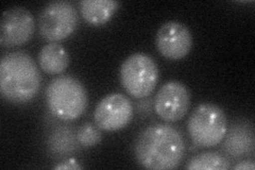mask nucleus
Wrapping results in <instances>:
<instances>
[{"instance_id":"f257e3e1","label":"nucleus","mask_w":255,"mask_h":170,"mask_svg":"<svg viewBox=\"0 0 255 170\" xmlns=\"http://www.w3.org/2000/svg\"><path fill=\"white\" fill-rule=\"evenodd\" d=\"M183 134L167 124L146 127L134 143L133 153L137 163L146 169L169 170L180 166L185 156Z\"/></svg>"},{"instance_id":"f03ea898","label":"nucleus","mask_w":255,"mask_h":170,"mask_svg":"<svg viewBox=\"0 0 255 170\" xmlns=\"http://www.w3.org/2000/svg\"><path fill=\"white\" fill-rule=\"evenodd\" d=\"M41 85V72L27 52H9L0 60V93L6 101L26 103L37 96Z\"/></svg>"},{"instance_id":"7ed1b4c3","label":"nucleus","mask_w":255,"mask_h":170,"mask_svg":"<svg viewBox=\"0 0 255 170\" xmlns=\"http://www.w3.org/2000/svg\"><path fill=\"white\" fill-rule=\"evenodd\" d=\"M45 96L48 110L63 121L80 118L89 107V95L85 86L73 76L53 78L46 87Z\"/></svg>"},{"instance_id":"20e7f679","label":"nucleus","mask_w":255,"mask_h":170,"mask_svg":"<svg viewBox=\"0 0 255 170\" xmlns=\"http://www.w3.org/2000/svg\"><path fill=\"white\" fill-rule=\"evenodd\" d=\"M188 133L193 142L204 148L219 145L228 133L226 113L217 104H199L188 119Z\"/></svg>"},{"instance_id":"39448f33","label":"nucleus","mask_w":255,"mask_h":170,"mask_svg":"<svg viewBox=\"0 0 255 170\" xmlns=\"http://www.w3.org/2000/svg\"><path fill=\"white\" fill-rule=\"evenodd\" d=\"M158 76L156 62L142 52L128 56L119 71L121 82L126 92L137 99L146 98L153 93L158 82Z\"/></svg>"},{"instance_id":"423d86ee","label":"nucleus","mask_w":255,"mask_h":170,"mask_svg":"<svg viewBox=\"0 0 255 170\" xmlns=\"http://www.w3.org/2000/svg\"><path fill=\"white\" fill-rule=\"evenodd\" d=\"M79 22L76 6L66 0L47 3L38 15V32L50 43H57L70 36Z\"/></svg>"},{"instance_id":"0eeeda50","label":"nucleus","mask_w":255,"mask_h":170,"mask_svg":"<svg viewBox=\"0 0 255 170\" xmlns=\"http://www.w3.org/2000/svg\"><path fill=\"white\" fill-rule=\"evenodd\" d=\"M133 104L127 96L109 94L98 102L94 120L102 131L116 132L125 129L133 118Z\"/></svg>"},{"instance_id":"6e6552de","label":"nucleus","mask_w":255,"mask_h":170,"mask_svg":"<svg viewBox=\"0 0 255 170\" xmlns=\"http://www.w3.org/2000/svg\"><path fill=\"white\" fill-rule=\"evenodd\" d=\"M33 15L23 6H14L5 10L0 23V45L14 48L28 43L34 34Z\"/></svg>"},{"instance_id":"1a4fd4ad","label":"nucleus","mask_w":255,"mask_h":170,"mask_svg":"<svg viewBox=\"0 0 255 170\" xmlns=\"http://www.w3.org/2000/svg\"><path fill=\"white\" fill-rule=\"evenodd\" d=\"M190 101L187 86L179 81H170L158 90L154 98V110L163 120L175 123L186 116Z\"/></svg>"},{"instance_id":"9d476101","label":"nucleus","mask_w":255,"mask_h":170,"mask_svg":"<svg viewBox=\"0 0 255 170\" xmlns=\"http://www.w3.org/2000/svg\"><path fill=\"white\" fill-rule=\"evenodd\" d=\"M155 44L158 52L164 58L171 61L184 59L193 47V35L184 23L179 21H167L159 27Z\"/></svg>"},{"instance_id":"9b49d317","label":"nucleus","mask_w":255,"mask_h":170,"mask_svg":"<svg viewBox=\"0 0 255 170\" xmlns=\"http://www.w3.org/2000/svg\"><path fill=\"white\" fill-rule=\"evenodd\" d=\"M70 58L60 43H48L38 53V64L48 75H60L69 65Z\"/></svg>"},{"instance_id":"f8f14e48","label":"nucleus","mask_w":255,"mask_h":170,"mask_svg":"<svg viewBox=\"0 0 255 170\" xmlns=\"http://www.w3.org/2000/svg\"><path fill=\"white\" fill-rule=\"evenodd\" d=\"M121 5L114 0H82L80 2V11L82 17L93 26H101L107 23Z\"/></svg>"},{"instance_id":"ddd939ff","label":"nucleus","mask_w":255,"mask_h":170,"mask_svg":"<svg viewBox=\"0 0 255 170\" xmlns=\"http://www.w3.org/2000/svg\"><path fill=\"white\" fill-rule=\"evenodd\" d=\"M254 140L252 130L248 133L242 127L234 128L231 133H229L226 141L225 147L229 156L233 158H239L248 155L253 151Z\"/></svg>"},{"instance_id":"4468645a","label":"nucleus","mask_w":255,"mask_h":170,"mask_svg":"<svg viewBox=\"0 0 255 170\" xmlns=\"http://www.w3.org/2000/svg\"><path fill=\"white\" fill-rule=\"evenodd\" d=\"M230 162L217 152H203L195 156L185 166L188 170H228Z\"/></svg>"},{"instance_id":"2eb2a0df","label":"nucleus","mask_w":255,"mask_h":170,"mask_svg":"<svg viewBox=\"0 0 255 170\" xmlns=\"http://www.w3.org/2000/svg\"><path fill=\"white\" fill-rule=\"evenodd\" d=\"M75 135L73 131L62 127L52 132L49 137V149L54 155L64 157L69 155L75 149Z\"/></svg>"},{"instance_id":"dca6fc26","label":"nucleus","mask_w":255,"mask_h":170,"mask_svg":"<svg viewBox=\"0 0 255 170\" xmlns=\"http://www.w3.org/2000/svg\"><path fill=\"white\" fill-rule=\"evenodd\" d=\"M78 143L83 147H95L102 140L101 129L92 123H86L79 128L76 134Z\"/></svg>"},{"instance_id":"f3484780","label":"nucleus","mask_w":255,"mask_h":170,"mask_svg":"<svg viewBox=\"0 0 255 170\" xmlns=\"http://www.w3.org/2000/svg\"><path fill=\"white\" fill-rule=\"evenodd\" d=\"M83 167L80 165L78 162L74 159H69L65 162H62L61 164H58L54 166V170H77V169H82Z\"/></svg>"},{"instance_id":"a211bd4d","label":"nucleus","mask_w":255,"mask_h":170,"mask_svg":"<svg viewBox=\"0 0 255 170\" xmlns=\"http://www.w3.org/2000/svg\"><path fill=\"white\" fill-rule=\"evenodd\" d=\"M254 168H255V164H254V162H252V161L241 162V163L236 164L233 167L234 170H253Z\"/></svg>"}]
</instances>
